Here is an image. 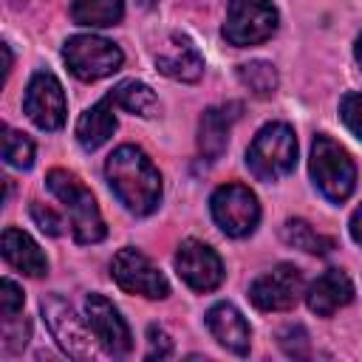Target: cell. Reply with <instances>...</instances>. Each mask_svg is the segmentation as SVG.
<instances>
[{
  "label": "cell",
  "mask_w": 362,
  "mask_h": 362,
  "mask_svg": "<svg viewBox=\"0 0 362 362\" xmlns=\"http://www.w3.org/2000/svg\"><path fill=\"white\" fill-rule=\"evenodd\" d=\"M31 218H34V223H37L45 235H54V238H57V235H62V226H65V223H62V218H59L51 206H45V204L34 201V204H31Z\"/></svg>",
  "instance_id": "cell-28"
},
{
  "label": "cell",
  "mask_w": 362,
  "mask_h": 362,
  "mask_svg": "<svg viewBox=\"0 0 362 362\" xmlns=\"http://www.w3.org/2000/svg\"><path fill=\"white\" fill-rule=\"evenodd\" d=\"M178 277L195 291H212L223 283V263L218 252L201 240H184L175 252Z\"/></svg>",
  "instance_id": "cell-13"
},
{
  "label": "cell",
  "mask_w": 362,
  "mask_h": 362,
  "mask_svg": "<svg viewBox=\"0 0 362 362\" xmlns=\"http://www.w3.org/2000/svg\"><path fill=\"white\" fill-rule=\"evenodd\" d=\"M20 308H23V288L8 277L0 280V314H3V320L17 317Z\"/></svg>",
  "instance_id": "cell-27"
},
{
  "label": "cell",
  "mask_w": 362,
  "mask_h": 362,
  "mask_svg": "<svg viewBox=\"0 0 362 362\" xmlns=\"http://www.w3.org/2000/svg\"><path fill=\"white\" fill-rule=\"evenodd\" d=\"M297 164V139L294 130L283 122L263 124L246 150V167L260 181H277L288 175Z\"/></svg>",
  "instance_id": "cell-3"
},
{
  "label": "cell",
  "mask_w": 362,
  "mask_h": 362,
  "mask_svg": "<svg viewBox=\"0 0 362 362\" xmlns=\"http://www.w3.org/2000/svg\"><path fill=\"white\" fill-rule=\"evenodd\" d=\"M71 17L76 25L107 28L124 17V0H74Z\"/></svg>",
  "instance_id": "cell-20"
},
{
  "label": "cell",
  "mask_w": 362,
  "mask_h": 362,
  "mask_svg": "<svg viewBox=\"0 0 362 362\" xmlns=\"http://www.w3.org/2000/svg\"><path fill=\"white\" fill-rule=\"evenodd\" d=\"M351 238L362 246V206H356L351 215Z\"/></svg>",
  "instance_id": "cell-31"
},
{
  "label": "cell",
  "mask_w": 362,
  "mask_h": 362,
  "mask_svg": "<svg viewBox=\"0 0 362 362\" xmlns=\"http://www.w3.org/2000/svg\"><path fill=\"white\" fill-rule=\"evenodd\" d=\"M62 59L68 65V71L82 79V82H96L105 79L110 74H116L122 68V48L105 37L96 34H76L65 42L62 48Z\"/></svg>",
  "instance_id": "cell-6"
},
{
  "label": "cell",
  "mask_w": 362,
  "mask_h": 362,
  "mask_svg": "<svg viewBox=\"0 0 362 362\" xmlns=\"http://www.w3.org/2000/svg\"><path fill=\"white\" fill-rule=\"evenodd\" d=\"M147 345H150L147 348V359H167V356H173V339L158 325L147 328Z\"/></svg>",
  "instance_id": "cell-29"
},
{
  "label": "cell",
  "mask_w": 362,
  "mask_h": 362,
  "mask_svg": "<svg viewBox=\"0 0 362 362\" xmlns=\"http://www.w3.org/2000/svg\"><path fill=\"white\" fill-rule=\"evenodd\" d=\"M25 116L40 130H59L65 124V93L51 71H37L23 96Z\"/></svg>",
  "instance_id": "cell-11"
},
{
  "label": "cell",
  "mask_w": 362,
  "mask_h": 362,
  "mask_svg": "<svg viewBox=\"0 0 362 362\" xmlns=\"http://www.w3.org/2000/svg\"><path fill=\"white\" fill-rule=\"evenodd\" d=\"M25 342H28V322L17 317L3 320V351L17 354L20 348H25Z\"/></svg>",
  "instance_id": "cell-26"
},
{
  "label": "cell",
  "mask_w": 362,
  "mask_h": 362,
  "mask_svg": "<svg viewBox=\"0 0 362 362\" xmlns=\"http://www.w3.org/2000/svg\"><path fill=\"white\" fill-rule=\"evenodd\" d=\"M354 57H356V62H359V68H362V37H359L356 45H354Z\"/></svg>",
  "instance_id": "cell-33"
},
{
  "label": "cell",
  "mask_w": 362,
  "mask_h": 362,
  "mask_svg": "<svg viewBox=\"0 0 362 362\" xmlns=\"http://www.w3.org/2000/svg\"><path fill=\"white\" fill-rule=\"evenodd\" d=\"M280 345H283V351L288 356H305L308 354V334H305V328H300V325L286 328L280 334Z\"/></svg>",
  "instance_id": "cell-30"
},
{
  "label": "cell",
  "mask_w": 362,
  "mask_h": 362,
  "mask_svg": "<svg viewBox=\"0 0 362 362\" xmlns=\"http://www.w3.org/2000/svg\"><path fill=\"white\" fill-rule=\"evenodd\" d=\"M0 51H3V76H8V74H11V48L3 42Z\"/></svg>",
  "instance_id": "cell-32"
},
{
  "label": "cell",
  "mask_w": 362,
  "mask_h": 362,
  "mask_svg": "<svg viewBox=\"0 0 362 362\" xmlns=\"http://www.w3.org/2000/svg\"><path fill=\"white\" fill-rule=\"evenodd\" d=\"M209 209H212V218L221 226V232L229 238L252 235L260 221V204H257L255 192L243 184L218 187L209 198Z\"/></svg>",
  "instance_id": "cell-8"
},
{
  "label": "cell",
  "mask_w": 362,
  "mask_h": 362,
  "mask_svg": "<svg viewBox=\"0 0 362 362\" xmlns=\"http://www.w3.org/2000/svg\"><path fill=\"white\" fill-rule=\"evenodd\" d=\"M277 31V8L272 0H229L223 37L235 48L266 42Z\"/></svg>",
  "instance_id": "cell-7"
},
{
  "label": "cell",
  "mask_w": 362,
  "mask_h": 362,
  "mask_svg": "<svg viewBox=\"0 0 362 362\" xmlns=\"http://www.w3.org/2000/svg\"><path fill=\"white\" fill-rule=\"evenodd\" d=\"M113 107H116V102L107 93L105 99H99L96 105H90L76 119V141L85 150H99L116 133V113H113Z\"/></svg>",
  "instance_id": "cell-19"
},
{
  "label": "cell",
  "mask_w": 362,
  "mask_h": 362,
  "mask_svg": "<svg viewBox=\"0 0 362 362\" xmlns=\"http://www.w3.org/2000/svg\"><path fill=\"white\" fill-rule=\"evenodd\" d=\"M110 96H113V102H116L119 107H124V110L133 113V116L150 119V116L158 113V99H156L153 88L144 85V82L124 79V82H119V85L110 90Z\"/></svg>",
  "instance_id": "cell-21"
},
{
  "label": "cell",
  "mask_w": 362,
  "mask_h": 362,
  "mask_svg": "<svg viewBox=\"0 0 362 362\" xmlns=\"http://www.w3.org/2000/svg\"><path fill=\"white\" fill-rule=\"evenodd\" d=\"M156 68L175 82H198L204 74V57L184 34H170L156 51Z\"/></svg>",
  "instance_id": "cell-14"
},
{
  "label": "cell",
  "mask_w": 362,
  "mask_h": 362,
  "mask_svg": "<svg viewBox=\"0 0 362 362\" xmlns=\"http://www.w3.org/2000/svg\"><path fill=\"white\" fill-rule=\"evenodd\" d=\"M85 320H88V325H90V331L99 339L105 354L127 356L133 351V337H130V328H127L124 317L102 294H88L85 297Z\"/></svg>",
  "instance_id": "cell-12"
},
{
  "label": "cell",
  "mask_w": 362,
  "mask_h": 362,
  "mask_svg": "<svg viewBox=\"0 0 362 362\" xmlns=\"http://www.w3.org/2000/svg\"><path fill=\"white\" fill-rule=\"evenodd\" d=\"M354 300V283L345 272L339 269H328L325 274H320L308 291H305V303L317 317H331L334 311H339L342 305H348Z\"/></svg>",
  "instance_id": "cell-17"
},
{
  "label": "cell",
  "mask_w": 362,
  "mask_h": 362,
  "mask_svg": "<svg viewBox=\"0 0 362 362\" xmlns=\"http://www.w3.org/2000/svg\"><path fill=\"white\" fill-rule=\"evenodd\" d=\"M303 294V272L291 263H277L249 286V300L260 311H288Z\"/></svg>",
  "instance_id": "cell-10"
},
{
  "label": "cell",
  "mask_w": 362,
  "mask_h": 362,
  "mask_svg": "<svg viewBox=\"0 0 362 362\" xmlns=\"http://www.w3.org/2000/svg\"><path fill=\"white\" fill-rule=\"evenodd\" d=\"M136 3H139V6H141V8H153V6H156V3H158V0H136Z\"/></svg>",
  "instance_id": "cell-34"
},
{
  "label": "cell",
  "mask_w": 362,
  "mask_h": 362,
  "mask_svg": "<svg viewBox=\"0 0 362 362\" xmlns=\"http://www.w3.org/2000/svg\"><path fill=\"white\" fill-rule=\"evenodd\" d=\"M42 314H45V322L57 339V345L71 356V359H79V362H90V359H99V339L90 337V325L88 320L82 322V317H76V311L71 308V303H65L62 297L51 294V297H42Z\"/></svg>",
  "instance_id": "cell-5"
},
{
  "label": "cell",
  "mask_w": 362,
  "mask_h": 362,
  "mask_svg": "<svg viewBox=\"0 0 362 362\" xmlns=\"http://www.w3.org/2000/svg\"><path fill=\"white\" fill-rule=\"evenodd\" d=\"M308 170H311L317 189L334 204H342L356 187V167H354L348 150L325 133H317L311 141Z\"/></svg>",
  "instance_id": "cell-4"
},
{
  "label": "cell",
  "mask_w": 362,
  "mask_h": 362,
  "mask_svg": "<svg viewBox=\"0 0 362 362\" xmlns=\"http://www.w3.org/2000/svg\"><path fill=\"white\" fill-rule=\"evenodd\" d=\"M206 328H209L212 339H215L218 345H223L226 351H232V354H238V356H246V354H249L252 331H249L246 317H243L232 303H215V305L206 311Z\"/></svg>",
  "instance_id": "cell-15"
},
{
  "label": "cell",
  "mask_w": 362,
  "mask_h": 362,
  "mask_svg": "<svg viewBox=\"0 0 362 362\" xmlns=\"http://www.w3.org/2000/svg\"><path fill=\"white\" fill-rule=\"evenodd\" d=\"M238 79L243 82V88H249L260 99H266L277 90V68L272 62H263V59L238 65Z\"/></svg>",
  "instance_id": "cell-23"
},
{
  "label": "cell",
  "mask_w": 362,
  "mask_h": 362,
  "mask_svg": "<svg viewBox=\"0 0 362 362\" xmlns=\"http://www.w3.org/2000/svg\"><path fill=\"white\" fill-rule=\"evenodd\" d=\"M48 189L62 201L76 243H99L105 238V221L90 189L68 170H51L45 178Z\"/></svg>",
  "instance_id": "cell-2"
},
{
  "label": "cell",
  "mask_w": 362,
  "mask_h": 362,
  "mask_svg": "<svg viewBox=\"0 0 362 362\" xmlns=\"http://www.w3.org/2000/svg\"><path fill=\"white\" fill-rule=\"evenodd\" d=\"M240 116V105L229 102V105H215L206 107L198 124V150L206 161H218L226 150L229 141V130L235 124V119Z\"/></svg>",
  "instance_id": "cell-16"
},
{
  "label": "cell",
  "mask_w": 362,
  "mask_h": 362,
  "mask_svg": "<svg viewBox=\"0 0 362 362\" xmlns=\"http://www.w3.org/2000/svg\"><path fill=\"white\" fill-rule=\"evenodd\" d=\"M3 161L8 167L28 170L34 164V141L25 133H20V130L6 127L3 130Z\"/></svg>",
  "instance_id": "cell-24"
},
{
  "label": "cell",
  "mask_w": 362,
  "mask_h": 362,
  "mask_svg": "<svg viewBox=\"0 0 362 362\" xmlns=\"http://www.w3.org/2000/svg\"><path fill=\"white\" fill-rule=\"evenodd\" d=\"M339 119L362 141V93L359 90H351V93L342 96V102H339Z\"/></svg>",
  "instance_id": "cell-25"
},
{
  "label": "cell",
  "mask_w": 362,
  "mask_h": 362,
  "mask_svg": "<svg viewBox=\"0 0 362 362\" xmlns=\"http://www.w3.org/2000/svg\"><path fill=\"white\" fill-rule=\"evenodd\" d=\"M110 277L127 294H139V297H147V300H164L170 294L167 277L153 266V260L147 255H141L133 246H124L113 255Z\"/></svg>",
  "instance_id": "cell-9"
},
{
  "label": "cell",
  "mask_w": 362,
  "mask_h": 362,
  "mask_svg": "<svg viewBox=\"0 0 362 362\" xmlns=\"http://www.w3.org/2000/svg\"><path fill=\"white\" fill-rule=\"evenodd\" d=\"M3 257L8 266H14L17 272L28 274V277H42L48 272V260L42 255V249L34 243V238L17 226H6L3 232Z\"/></svg>",
  "instance_id": "cell-18"
},
{
  "label": "cell",
  "mask_w": 362,
  "mask_h": 362,
  "mask_svg": "<svg viewBox=\"0 0 362 362\" xmlns=\"http://www.w3.org/2000/svg\"><path fill=\"white\" fill-rule=\"evenodd\" d=\"M105 178L113 195L133 215H150L161 204V173L144 150L133 144L116 147L105 161Z\"/></svg>",
  "instance_id": "cell-1"
},
{
  "label": "cell",
  "mask_w": 362,
  "mask_h": 362,
  "mask_svg": "<svg viewBox=\"0 0 362 362\" xmlns=\"http://www.w3.org/2000/svg\"><path fill=\"white\" fill-rule=\"evenodd\" d=\"M280 235H283V240H286L288 246L303 249V252H308V255H328V252L334 249V240L325 238V235H320L317 229H311V223H305L303 218L286 221Z\"/></svg>",
  "instance_id": "cell-22"
}]
</instances>
